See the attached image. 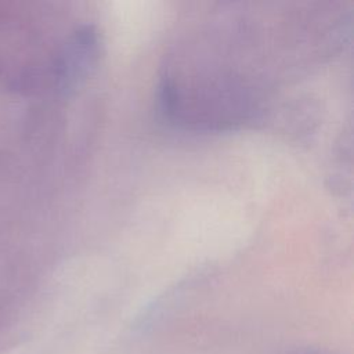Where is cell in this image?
<instances>
[{
  "instance_id": "2",
  "label": "cell",
  "mask_w": 354,
  "mask_h": 354,
  "mask_svg": "<svg viewBox=\"0 0 354 354\" xmlns=\"http://www.w3.org/2000/svg\"><path fill=\"white\" fill-rule=\"evenodd\" d=\"M286 354H339V353H335L328 348L314 347V346H300V347L289 350Z\"/></svg>"
},
{
  "instance_id": "1",
  "label": "cell",
  "mask_w": 354,
  "mask_h": 354,
  "mask_svg": "<svg viewBox=\"0 0 354 354\" xmlns=\"http://www.w3.org/2000/svg\"><path fill=\"white\" fill-rule=\"evenodd\" d=\"M98 37L93 28L79 29L65 44L57 62V86L68 94L75 90L97 61Z\"/></svg>"
}]
</instances>
